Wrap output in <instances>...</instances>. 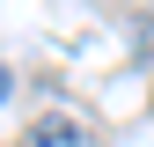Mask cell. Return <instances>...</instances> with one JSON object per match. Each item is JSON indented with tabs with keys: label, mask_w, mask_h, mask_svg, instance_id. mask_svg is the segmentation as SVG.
I'll use <instances>...</instances> for the list:
<instances>
[{
	"label": "cell",
	"mask_w": 154,
	"mask_h": 147,
	"mask_svg": "<svg viewBox=\"0 0 154 147\" xmlns=\"http://www.w3.org/2000/svg\"><path fill=\"white\" fill-rule=\"evenodd\" d=\"M22 147H88V125L73 118V110H44V118L29 125V140Z\"/></svg>",
	"instance_id": "1"
},
{
	"label": "cell",
	"mask_w": 154,
	"mask_h": 147,
	"mask_svg": "<svg viewBox=\"0 0 154 147\" xmlns=\"http://www.w3.org/2000/svg\"><path fill=\"white\" fill-rule=\"evenodd\" d=\"M8 88H15V81H8V59H0V103H8Z\"/></svg>",
	"instance_id": "2"
}]
</instances>
